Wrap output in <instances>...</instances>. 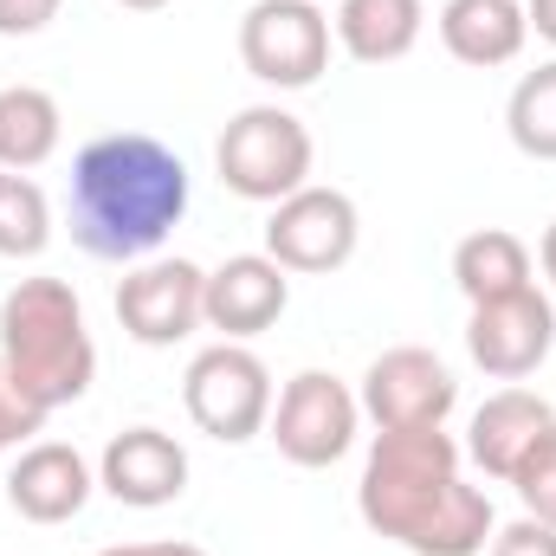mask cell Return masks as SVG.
Here are the masks:
<instances>
[{
    "instance_id": "cell-1",
    "label": "cell",
    "mask_w": 556,
    "mask_h": 556,
    "mask_svg": "<svg viewBox=\"0 0 556 556\" xmlns=\"http://www.w3.org/2000/svg\"><path fill=\"white\" fill-rule=\"evenodd\" d=\"M356 511L376 538L415 556H485L498 531L492 498L466 479V446L446 427L376 433L356 479Z\"/></svg>"
},
{
    "instance_id": "cell-2",
    "label": "cell",
    "mask_w": 556,
    "mask_h": 556,
    "mask_svg": "<svg viewBox=\"0 0 556 556\" xmlns=\"http://www.w3.org/2000/svg\"><path fill=\"white\" fill-rule=\"evenodd\" d=\"M194 201L188 162L149 130H111L72 155L65 181V220L78 253L104 266H142L162 253V240L181 227Z\"/></svg>"
},
{
    "instance_id": "cell-3",
    "label": "cell",
    "mask_w": 556,
    "mask_h": 556,
    "mask_svg": "<svg viewBox=\"0 0 556 556\" xmlns=\"http://www.w3.org/2000/svg\"><path fill=\"white\" fill-rule=\"evenodd\" d=\"M0 363L39 415L72 408L98 382V343L65 278H20L0 298Z\"/></svg>"
},
{
    "instance_id": "cell-4",
    "label": "cell",
    "mask_w": 556,
    "mask_h": 556,
    "mask_svg": "<svg viewBox=\"0 0 556 556\" xmlns=\"http://www.w3.org/2000/svg\"><path fill=\"white\" fill-rule=\"evenodd\" d=\"M311 162H317V142L304 130L298 111L285 104H247L227 117V130L214 142V168H220V188L253 201V207H278L285 194H298L311 181Z\"/></svg>"
},
{
    "instance_id": "cell-5",
    "label": "cell",
    "mask_w": 556,
    "mask_h": 556,
    "mask_svg": "<svg viewBox=\"0 0 556 556\" xmlns=\"http://www.w3.org/2000/svg\"><path fill=\"white\" fill-rule=\"evenodd\" d=\"M273 402H278L273 369H266V356L253 343H207V350H194V363L181 376L188 420L220 446L260 440L266 420H273Z\"/></svg>"
},
{
    "instance_id": "cell-6",
    "label": "cell",
    "mask_w": 556,
    "mask_h": 556,
    "mask_svg": "<svg viewBox=\"0 0 556 556\" xmlns=\"http://www.w3.org/2000/svg\"><path fill=\"white\" fill-rule=\"evenodd\" d=\"M266 433H273L278 459H291L298 472H324V466H337V459L356 446V433H363V402H356V389H350L343 376H330V369H298V376L278 389Z\"/></svg>"
},
{
    "instance_id": "cell-7",
    "label": "cell",
    "mask_w": 556,
    "mask_h": 556,
    "mask_svg": "<svg viewBox=\"0 0 556 556\" xmlns=\"http://www.w3.org/2000/svg\"><path fill=\"white\" fill-rule=\"evenodd\" d=\"M330 13L317 0H253L240 13V65L273 91H311L330 72Z\"/></svg>"
},
{
    "instance_id": "cell-8",
    "label": "cell",
    "mask_w": 556,
    "mask_h": 556,
    "mask_svg": "<svg viewBox=\"0 0 556 556\" xmlns=\"http://www.w3.org/2000/svg\"><path fill=\"white\" fill-rule=\"evenodd\" d=\"M356 247H363V214L343 188H324V181H304L298 194H285L266 220V253L291 278L343 273Z\"/></svg>"
},
{
    "instance_id": "cell-9",
    "label": "cell",
    "mask_w": 556,
    "mask_h": 556,
    "mask_svg": "<svg viewBox=\"0 0 556 556\" xmlns=\"http://www.w3.org/2000/svg\"><path fill=\"white\" fill-rule=\"evenodd\" d=\"M363 420H376V433H408V427H446L459 408V382L453 369L420 350V343H395L363 369Z\"/></svg>"
},
{
    "instance_id": "cell-10",
    "label": "cell",
    "mask_w": 556,
    "mask_h": 556,
    "mask_svg": "<svg viewBox=\"0 0 556 556\" xmlns=\"http://www.w3.org/2000/svg\"><path fill=\"white\" fill-rule=\"evenodd\" d=\"M551 350H556V304L538 285H525L511 298H492V304H472V317H466V356L492 382L538 376L551 363Z\"/></svg>"
},
{
    "instance_id": "cell-11",
    "label": "cell",
    "mask_w": 556,
    "mask_h": 556,
    "mask_svg": "<svg viewBox=\"0 0 556 556\" xmlns=\"http://www.w3.org/2000/svg\"><path fill=\"white\" fill-rule=\"evenodd\" d=\"M201 291L207 273L194 260H142L117 285V324L142 350H175L201 330Z\"/></svg>"
},
{
    "instance_id": "cell-12",
    "label": "cell",
    "mask_w": 556,
    "mask_h": 556,
    "mask_svg": "<svg viewBox=\"0 0 556 556\" xmlns=\"http://www.w3.org/2000/svg\"><path fill=\"white\" fill-rule=\"evenodd\" d=\"M291 311V273L273 253H233L207 273L201 324L220 330V343H253Z\"/></svg>"
},
{
    "instance_id": "cell-13",
    "label": "cell",
    "mask_w": 556,
    "mask_h": 556,
    "mask_svg": "<svg viewBox=\"0 0 556 556\" xmlns=\"http://www.w3.org/2000/svg\"><path fill=\"white\" fill-rule=\"evenodd\" d=\"M98 485L130 511H162L188 492V446L162 427H124L98 453Z\"/></svg>"
},
{
    "instance_id": "cell-14",
    "label": "cell",
    "mask_w": 556,
    "mask_h": 556,
    "mask_svg": "<svg viewBox=\"0 0 556 556\" xmlns=\"http://www.w3.org/2000/svg\"><path fill=\"white\" fill-rule=\"evenodd\" d=\"M98 492V466L72 440H33L7 466V505L26 525H72Z\"/></svg>"
},
{
    "instance_id": "cell-15",
    "label": "cell",
    "mask_w": 556,
    "mask_h": 556,
    "mask_svg": "<svg viewBox=\"0 0 556 556\" xmlns=\"http://www.w3.org/2000/svg\"><path fill=\"white\" fill-rule=\"evenodd\" d=\"M556 427V408L538 395V389H518V382H505L498 395H485L479 408H472V427H466V459L485 472V479H511V466L538 446V433H551Z\"/></svg>"
},
{
    "instance_id": "cell-16",
    "label": "cell",
    "mask_w": 556,
    "mask_h": 556,
    "mask_svg": "<svg viewBox=\"0 0 556 556\" xmlns=\"http://www.w3.org/2000/svg\"><path fill=\"white\" fill-rule=\"evenodd\" d=\"M525 39H531L525 0H446L440 7V46L472 72L511 65L525 52Z\"/></svg>"
},
{
    "instance_id": "cell-17",
    "label": "cell",
    "mask_w": 556,
    "mask_h": 556,
    "mask_svg": "<svg viewBox=\"0 0 556 556\" xmlns=\"http://www.w3.org/2000/svg\"><path fill=\"white\" fill-rule=\"evenodd\" d=\"M420 26H427V0H343L330 13V33L356 65L408 59L420 46Z\"/></svg>"
},
{
    "instance_id": "cell-18",
    "label": "cell",
    "mask_w": 556,
    "mask_h": 556,
    "mask_svg": "<svg viewBox=\"0 0 556 556\" xmlns=\"http://www.w3.org/2000/svg\"><path fill=\"white\" fill-rule=\"evenodd\" d=\"M453 285H459L466 304H492V298H511V291L538 285V260L511 227H479L453 247Z\"/></svg>"
},
{
    "instance_id": "cell-19",
    "label": "cell",
    "mask_w": 556,
    "mask_h": 556,
    "mask_svg": "<svg viewBox=\"0 0 556 556\" xmlns=\"http://www.w3.org/2000/svg\"><path fill=\"white\" fill-rule=\"evenodd\" d=\"M65 142V111L46 85H0V168L33 175L59 155Z\"/></svg>"
},
{
    "instance_id": "cell-20",
    "label": "cell",
    "mask_w": 556,
    "mask_h": 556,
    "mask_svg": "<svg viewBox=\"0 0 556 556\" xmlns=\"http://www.w3.org/2000/svg\"><path fill=\"white\" fill-rule=\"evenodd\" d=\"M505 137L531 162H556V59L525 72L505 98Z\"/></svg>"
},
{
    "instance_id": "cell-21",
    "label": "cell",
    "mask_w": 556,
    "mask_h": 556,
    "mask_svg": "<svg viewBox=\"0 0 556 556\" xmlns=\"http://www.w3.org/2000/svg\"><path fill=\"white\" fill-rule=\"evenodd\" d=\"M52 247V201L33 175L0 168V260H39Z\"/></svg>"
},
{
    "instance_id": "cell-22",
    "label": "cell",
    "mask_w": 556,
    "mask_h": 556,
    "mask_svg": "<svg viewBox=\"0 0 556 556\" xmlns=\"http://www.w3.org/2000/svg\"><path fill=\"white\" fill-rule=\"evenodd\" d=\"M511 492H518V505H525V518H538V525H556V427L551 433H538V446L511 466V479H505Z\"/></svg>"
},
{
    "instance_id": "cell-23",
    "label": "cell",
    "mask_w": 556,
    "mask_h": 556,
    "mask_svg": "<svg viewBox=\"0 0 556 556\" xmlns=\"http://www.w3.org/2000/svg\"><path fill=\"white\" fill-rule=\"evenodd\" d=\"M39 427H46V415L20 395V382H13V376H7V363H0V459H7V453H20Z\"/></svg>"
},
{
    "instance_id": "cell-24",
    "label": "cell",
    "mask_w": 556,
    "mask_h": 556,
    "mask_svg": "<svg viewBox=\"0 0 556 556\" xmlns=\"http://www.w3.org/2000/svg\"><path fill=\"white\" fill-rule=\"evenodd\" d=\"M485 556H556V525H538V518H518V525H498Z\"/></svg>"
},
{
    "instance_id": "cell-25",
    "label": "cell",
    "mask_w": 556,
    "mask_h": 556,
    "mask_svg": "<svg viewBox=\"0 0 556 556\" xmlns=\"http://www.w3.org/2000/svg\"><path fill=\"white\" fill-rule=\"evenodd\" d=\"M65 0H0V39H33L59 20Z\"/></svg>"
},
{
    "instance_id": "cell-26",
    "label": "cell",
    "mask_w": 556,
    "mask_h": 556,
    "mask_svg": "<svg viewBox=\"0 0 556 556\" xmlns=\"http://www.w3.org/2000/svg\"><path fill=\"white\" fill-rule=\"evenodd\" d=\"M98 556H207L201 544H181V538H149V544H111Z\"/></svg>"
},
{
    "instance_id": "cell-27",
    "label": "cell",
    "mask_w": 556,
    "mask_h": 556,
    "mask_svg": "<svg viewBox=\"0 0 556 556\" xmlns=\"http://www.w3.org/2000/svg\"><path fill=\"white\" fill-rule=\"evenodd\" d=\"M525 20L544 46H556V0H525Z\"/></svg>"
},
{
    "instance_id": "cell-28",
    "label": "cell",
    "mask_w": 556,
    "mask_h": 556,
    "mask_svg": "<svg viewBox=\"0 0 556 556\" xmlns=\"http://www.w3.org/2000/svg\"><path fill=\"white\" fill-rule=\"evenodd\" d=\"M538 273L551 278V291H556V220L544 227V240H538Z\"/></svg>"
},
{
    "instance_id": "cell-29",
    "label": "cell",
    "mask_w": 556,
    "mask_h": 556,
    "mask_svg": "<svg viewBox=\"0 0 556 556\" xmlns=\"http://www.w3.org/2000/svg\"><path fill=\"white\" fill-rule=\"evenodd\" d=\"M117 7H130V13H162V7H175V0H117Z\"/></svg>"
}]
</instances>
